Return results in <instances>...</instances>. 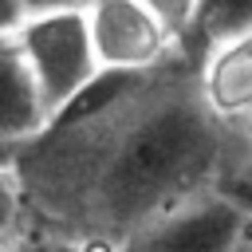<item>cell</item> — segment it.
Masks as SVG:
<instances>
[{
  "label": "cell",
  "mask_w": 252,
  "mask_h": 252,
  "mask_svg": "<svg viewBox=\"0 0 252 252\" xmlns=\"http://www.w3.org/2000/svg\"><path fill=\"white\" fill-rule=\"evenodd\" d=\"M150 75H126L122 94L87 110L71 102L39 134L83 236L102 244L213 185L224 154V122L205 106L197 83H154Z\"/></svg>",
  "instance_id": "cell-1"
},
{
  "label": "cell",
  "mask_w": 252,
  "mask_h": 252,
  "mask_svg": "<svg viewBox=\"0 0 252 252\" xmlns=\"http://www.w3.org/2000/svg\"><path fill=\"white\" fill-rule=\"evenodd\" d=\"M248 228L252 205L236 193L205 185L130 228L110 244V252H240Z\"/></svg>",
  "instance_id": "cell-2"
},
{
  "label": "cell",
  "mask_w": 252,
  "mask_h": 252,
  "mask_svg": "<svg viewBox=\"0 0 252 252\" xmlns=\"http://www.w3.org/2000/svg\"><path fill=\"white\" fill-rule=\"evenodd\" d=\"M12 39H16L20 55L32 67L35 87H39L51 118L59 110H67L102 75L98 59H94V47H91V32H87L83 8L28 12L20 20V28L12 32Z\"/></svg>",
  "instance_id": "cell-3"
},
{
  "label": "cell",
  "mask_w": 252,
  "mask_h": 252,
  "mask_svg": "<svg viewBox=\"0 0 252 252\" xmlns=\"http://www.w3.org/2000/svg\"><path fill=\"white\" fill-rule=\"evenodd\" d=\"M83 16L94 59L106 75L158 71L177 47V35L142 0H87Z\"/></svg>",
  "instance_id": "cell-4"
},
{
  "label": "cell",
  "mask_w": 252,
  "mask_h": 252,
  "mask_svg": "<svg viewBox=\"0 0 252 252\" xmlns=\"http://www.w3.org/2000/svg\"><path fill=\"white\" fill-rule=\"evenodd\" d=\"M193 83L205 106L224 126L248 122L252 118V28L213 39Z\"/></svg>",
  "instance_id": "cell-5"
},
{
  "label": "cell",
  "mask_w": 252,
  "mask_h": 252,
  "mask_svg": "<svg viewBox=\"0 0 252 252\" xmlns=\"http://www.w3.org/2000/svg\"><path fill=\"white\" fill-rule=\"evenodd\" d=\"M51 122V110L35 87L28 59L20 55L16 39H0V142H35Z\"/></svg>",
  "instance_id": "cell-6"
},
{
  "label": "cell",
  "mask_w": 252,
  "mask_h": 252,
  "mask_svg": "<svg viewBox=\"0 0 252 252\" xmlns=\"http://www.w3.org/2000/svg\"><path fill=\"white\" fill-rule=\"evenodd\" d=\"M252 28V0H197V16L189 35H201L205 43Z\"/></svg>",
  "instance_id": "cell-7"
},
{
  "label": "cell",
  "mask_w": 252,
  "mask_h": 252,
  "mask_svg": "<svg viewBox=\"0 0 252 252\" xmlns=\"http://www.w3.org/2000/svg\"><path fill=\"white\" fill-rule=\"evenodd\" d=\"M0 252H110V244L83 232H16L0 244Z\"/></svg>",
  "instance_id": "cell-8"
},
{
  "label": "cell",
  "mask_w": 252,
  "mask_h": 252,
  "mask_svg": "<svg viewBox=\"0 0 252 252\" xmlns=\"http://www.w3.org/2000/svg\"><path fill=\"white\" fill-rule=\"evenodd\" d=\"M24 205H28V181H24V173L16 165L0 161V244L20 232Z\"/></svg>",
  "instance_id": "cell-9"
},
{
  "label": "cell",
  "mask_w": 252,
  "mask_h": 252,
  "mask_svg": "<svg viewBox=\"0 0 252 252\" xmlns=\"http://www.w3.org/2000/svg\"><path fill=\"white\" fill-rule=\"evenodd\" d=\"M177 39L181 35H189V28H193V16H197V0H142Z\"/></svg>",
  "instance_id": "cell-10"
},
{
  "label": "cell",
  "mask_w": 252,
  "mask_h": 252,
  "mask_svg": "<svg viewBox=\"0 0 252 252\" xmlns=\"http://www.w3.org/2000/svg\"><path fill=\"white\" fill-rule=\"evenodd\" d=\"M24 16H28V12H24V0H0V39L12 35Z\"/></svg>",
  "instance_id": "cell-11"
},
{
  "label": "cell",
  "mask_w": 252,
  "mask_h": 252,
  "mask_svg": "<svg viewBox=\"0 0 252 252\" xmlns=\"http://www.w3.org/2000/svg\"><path fill=\"white\" fill-rule=\"evenodd\" d=\"M87 0H24V12H55V8H83Z\"/></svg>",
  "instance_id": "cell-12"
},
{
  "label": "cell",
  "mask_w": 252,
  "mask_h": 252,
  "mask_svg": "<svg viewBox=\"0 0 252 252\" xmlns=\"http://www.w3.org/2000/svg\"><path fill=\"white\" fill-rule=\"evenodd\" d=\"M240 130H244V142H248V150H252V118H248V122H240Z\"/></svg>",
  "instance_id": "cell-13"
},
{
  "label": "cell",
  "mask_w": 252,
  "mask_h": 252,
  "mask_svg": "<svg viewBox=\"0 0 252 252\" xmlns=\"http://www.w3.org/2000/svg\"><path fill=\"white\" fill-rule=\"evenodd\" d=\"M240 252H252V228H248V236H244V248Z\"/></svg>",
  "instance_id": "cell-14"
}]
</instances>
